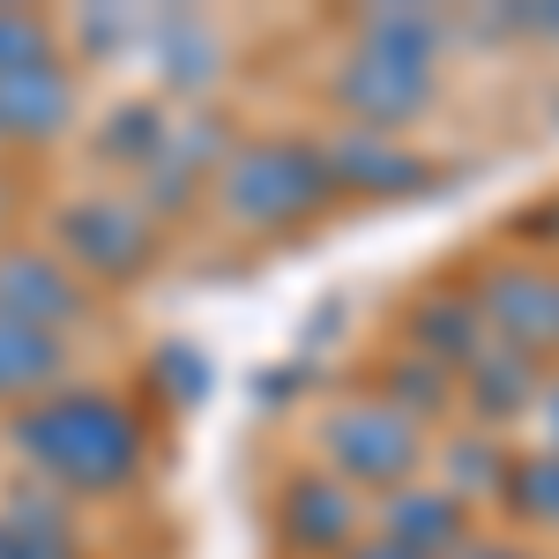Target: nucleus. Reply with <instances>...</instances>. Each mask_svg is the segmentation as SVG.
I'll return each instance as SVG.
<instances>
[{
	"label": "nucleus",
	"instance_id": "6e6552de",
	"mask_svg": "<svg viewBox=\"0 0 559 559\" xmlns=\"http://www.w3.org/2000/svg\"><path fill=\"white\" fill-rule=\"evenodd\" d=\"M344 165H366V173L381 179V187H395V194L426 179V165H411L403 150H373V142H350V150H344Z\"/></svg>",
	"mask_w": 559,
	"mask_h": 559
},
{
	"label": "nucleus",
	"instance_id": "9b49d317",
	"mask_svg": "<svg viewBox=\"0 0 559 559\" xmlns=\"http://www.w3.org/2000/svg\"><path fill=\"white\" fill-rule=\"evenodd\" d=\"M471 559H515V552H492V545H485V552H471Z\"/></svg>",
	"mask_w": 559,
	"mask_h": 559
},
{
	"label": "nucleus",
	"instance_id": "39448f33",
	"mask_svg": "<svg viewBox=\"0 0 559 559\" xmlns=\"http://www.w3.org/2000/svg\"><path fill=\"white\" fill-rule=\"evenodd\" d=\"M284 522H292V537H299L306 552H329L336 537H344V492L336 485H321V477H306V485H292V500H284Z\"/></svg>",
	"mask_w": 559,
	"mask_h": 559
},
{
	"label": "nucleus",
	"instance_id": "f8f14e48",
	"mask_svg": "<svg viewBox=\"0 0 559 559\" xmlns=\"http://www.w3.org/2000/svg\"><path fill=\"white\" fill-rule=\"evenodd\" d=\"M552 440H559V388H552Z\"/></svg>",
	"mask_w": 559,
	"mask_h": 559
},
{
	"label": "nucleus",
	"instance_id": "423d86ee",
	"mask_svg": "<svg viewBox=\"0 0 559 559\" xmlns=\"http://www.w3.org/2000/svg\"><path fill=\"white\" fill-rule=\"evenodd\" d=\"M508 500L537 522H559V455H537V463L508 471Z\"/></svg>",
	"mask_w": 559,
	"mask_h": 559
},
{
	"label": "nucleus",
	"instance_id": "7ed1b4c3",
	"mask_svg": "<svg viewBox=\"0 0 559 559\" xmlns=\"http://www.w3.org/2000/svg\"><path fill=\"white\" fill-rule=\"evenodd\" d=\"M426 97H432V75L426 68H411V60H358L344 75V105L350 112H366L373 128H403L411 112H426Z\"/></svg>",
	"mask_w": 559,
	"mask_h": 559
},
{
	"label": "nucleus",
	"instance_id": "f257e3e1",
	"mask_svg": "<svg viewBox=\"0 0 559 559\" xmlns=\"http://www.w3.org/2000/svg\"><path fill=\"white\" fill-rule=\"evenodd\" d=\"M329 455H336V471L366 477V485H388V477H411L418 432H411L403 411H344L329 426Z\"/></svg>",
	"mask_w": 559,
	"mask_h": 559
},
{
	"label": "nucleus",
	"instance_id": "0eeeda50",
	"mask_svg": "<svg viewBox=\"0 0 559 559\" xmlns=\"http://www.w3.org/2000/svg\"><path fill=\"white\" fill-rule=\"evenodd\" d=\"M471 388L485 411H508V403H522L530 373H522V358H471Z\"/></svg>",
	"mask_w": 559,
	"mask_h": 559
},
{
	"label": "nucleus",
	"instance_id": "20e7f679",
	"mask_svg": "<svg viewBox=\"0 0 559 559\" xmlns=\"http://www.w3.org/2000/svg\"><path fill=\"white\" fill-rule=\"evenodd\" d=\"M388 545H403L411 559H440L463 545V508L448 492H403L388 515Z\"/></svg>",
	"mask_w": 559,
	"mask_h": 559
},
{
	"label": "nucleus",
	"instance_id": "1a4fd4ad",
	"mask_svg": "<svg viewBox=\"0 0 559 559\" xmlns=\"http://www.w3.org/2000/svg\"><path fill=\"white\" fill-rule=\"evenodd\" d=\"M418 336H432L440 350H471V313H418Z\"/></svg>",
	"mask_w": 559,
	"mask_h": 559
},
{
	"label": "nucleus",
	"instance_id": "f03ea898",
	"mask_svg": "<svg viewBox=\"0 0 559 559\" xmlns=\"http://www.w3.org/2000/svg\"><path fill=\"white\" fill-rule=\"evenodd\" d=\"M485 313L515 336L522 350H559V276L552 269H500Z\"/></svg>",
	"mask_w": 559,
	"mask_h": 559
},
{
	"label": "nucleus",
	"instance_id": "9d476101",
	"mask_svg": "<svg viewBox=\"0 0 559 559\" xmlns=\"http://www.w3.org/2000/svg\"><path fill=\"white\" fill-rule=\"evenodd\" d=\"M358 559H411V552H403V545H366Z\"/></svg>",
	"mask_w": 559,
	"mask_h": 559
}]
</instances>
